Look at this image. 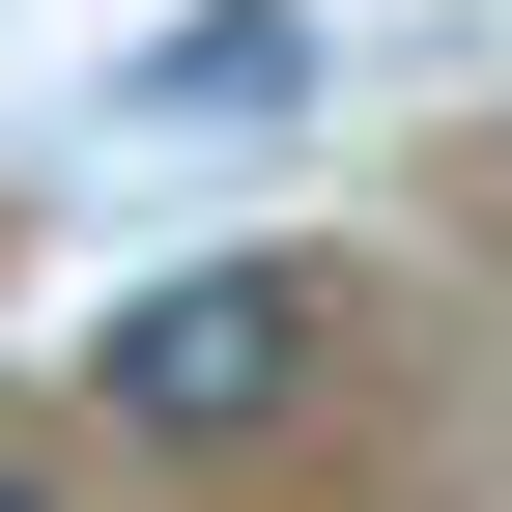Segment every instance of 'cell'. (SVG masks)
<instances>
[{
	"instance_id": "obj_1",
	"label": "cell",
	"mask_w": 512,
	"mask_h": 512,
	"mask_svg": "<svg viewBox=\"0 0 512 512\" xmlns=\"http://www.w3.org/2000/svg\"><path fill=\"white\" fill-rule=\"evenodd\" d=\"M313 342H342L313 256H171V285L86 313V427H114V456H256V427L313 399Z\"/></svg>"
},
{
	"instance_id": "obj_2",
	"label": "cell",
	"mask_w": 512,
	"mask_h": 512,
	"mask_svg": "<svg viewBox=\"0 0 512 512\" xmlns=\"http://www.w3.org/2000/svg\"><path fill=\"white\" fill-rule=\"evenodd\" d=\"M114 114H143V143H256V114H313V0H171V29L114 57Z\"/></svg>"
},
{
	"instance_id": "obj_3",
	"label": "cell",
	"mask_w": 512,
	"mask_h": 512,
	"mask_svg": "<svg viewBox=\"0 0 512 512\" xmlns=\"http://www.w3.org/2000/svg\"><path fill=\"white\" fill-rule=\"evenodd\" d=\"M0 512H86V484H57V456H29V427H0Z\"/></svg>"
}]
</instances>
